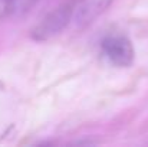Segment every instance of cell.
Instances as JSON below:
<instances>
[{"label": "cell", "instance_id": "obj_2", "mask_svg": "<svg viewBox=\"0 0 148 147\" xmlns=\"http://www.w3.org/2000/svg\"><path fill=\"white\" fill-rule=\"evenodd\" d=\"M103 58L116 68H130L135 58V50L130 38L119 32H111L101 41Z\"/></svg>", "mask_w": 148, "mask_h": 147}, {"label": "cell", "instance_id": "obj_3", "mask_svg": "<svg viewBox=\"0 0 148 147\" xmlns=\"http://www.w3.org/2000/svg\"><path fill=\"white\" fill-rule=\"evenodd\" d=\"M114 0H79L73 9V23L78 29H85L92 25L111 6Z\"/></svg>", "mask_w": 148, "mask_h": 147}, {"label": "cell", "instance_id": "obj_5", "mask_svg": "<svg viewBox=\"0 0 148 147\" xmlns=\"http://www.w3.org/2000/svg\"><path fill=\"white\" fill-rule=\"evenodd\" d=\"M14 1L16 0H0V20L6 19L10 14H13V12H14Z\"/></svg>", "mask_w": 148, "mask_h": 147}, {"label": "cell", "instance_id": "obj_1", "mask_svg": "<svg viewBox=\"0 0 148 147\" xmlns=\"http://www.w3.org/2000/svg\"><path fill=\"white\" fill-rule=\"evenodd\" d=\"M75 3L68 1L62 3L56 9L50 10L49 13L32 29L30 38L35 42H45L59 35L72 20L73 17Z\"/></svg>", "mask_w": 148, "mask_h": 147}, {"label": "cell", "instance_id": "obj_4", "mask_svg": "<svg viewBox=\"0 0 148 147\" xmlns=\"http://www.w3.org/2000/svg\"><path fill=\"white\" fill-rule=\"evenodd\" d=\"M40 0H16L14 1V14H25L33 9Z\"/></svg>", "mask_w": 148, "mask_h": 147}]
</instances>
